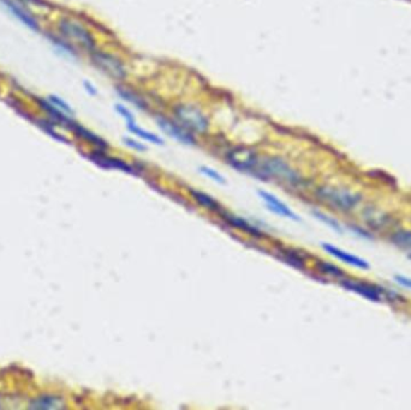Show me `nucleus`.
<instances>
[{
  "label": "nucleus",
  "mask_w": 411,
  "mask_h": 410,
  "mask_svg": "<svg viewBox=\"0 0 411 410\" xmlns=\"http://www.w3.org/2000/svg\"><path fill=\"white\" fill-rule=\"evenodd\" d=\"M255 176L262 179H277L290 186H299L303 182L302 177L285 160L277 157L258 160Z\"/></svg>",
  "instance_id": "1"
},
{
  "label": "nucleus",
  "mask_w": 411,
  "mask_h": 410,
  "mask_svg": "<svg viewBox=\"0 0 411 410\" xmlns=\"http://www.w3.org/2000/svg\"><path fill=\"white\" fill-rule=\"evenodd\" d=\"M316 196L323 203L345 212L352 211L362 201V196L357 193L335 187L318 188Z\"/></svg>",
  "instance_id": "2"
},
{
  "label": "nucleus",
  "mask_w": 411,
  "mask_h": 410,
  "mask_svg": "<svg viewBox=\"0 0 411 410\" xmlns=\"http://www.w3.org/2000/svg\"><path fill=\"white\" fill-rule=\"evenodd\" d=\"M58 29L61 35L70 42L81 46L82 49H87L89 52H93L95 49V39L93 34L76 20L64 18L59 22Z\"/></svg>",
  "instance_id": "3"
},
{
  "label": "nucleus",
  "mask_w": 411,
  "mask_h": 410,
  "mask_svg": "<svg viewBox=\"0 0 411 410\" xmlns=\"http://www.w3.org/2000/svg\"><path fill=\"white\" fill-rule=\"evenodd\" d=\"M174 117L178 122L191 133L205 134L210 128L208 118L206 117L201 110L193 105H178L174 107Z\"/></svg>",
  "instance_id": "4"
},
{
  "label": "nucleus",
  "mask_w": 411,
  "mask_h": 410,
  "mask_svg": "<svg viewBox=\"0 0 411 410\" xmlns=\"http://www.w3.org/2000/svg\"><path fill=\"white\" fill-rule=\"evenodd\" d=\"M226 160L231 167L237 169L238 171L248 172V174L255 176L260 159H258L256 152L250 150V148L234 147L226 153Z\"/></svg>",
  "instance_id": "5"
},
{
  "label": "nucleus",
  "mask_w": 411,
  "mask_h": 410,
  "mask_svg": "<svg viewBox=\"0 0 411 410\" xmlns=\"http://www.w3.org/2000/svg\"><path fill=\"white\" fill-rule=\"evenodd\" d=\"M92 61L97 69L105 73L107 76L112 78L113 80H124L126 76L125 66L121 63L119 58L113 56L111 53L104 52V51H97L94 49L92 52Z\"/></svg>",
  "instance_id": "6"
},
{
  "label": "nucleus",
  "mask_w": 411,
  "mask_h": 410,
  "mask_svg": "<svg viewBox=\"0 0 411 410\" xmlns=\"http://www.w3.org/2000/svg\"><path fill=\"white\" fill-rule=\"evenodd\" d=\"M157 124L165 134L174 138L178 143L186 145V146H193L196 143V140L193 138L191 131L181 126V123H176L169 118H157Z\"/></svg>",
  "instance_id": "7"
},
{
  "label": "nucleus",
  "mask_w": 411,
  "mask_h": 410,
  "mask_svg": "<svg viewBox=\"0 0 411 410\" xmlns=\"http://www.w3.org/2000/svg\"><path fill=\"white\" fill-rule=\"evenodd\" d=\"M342 285L344 288L349 289L351 291H355L361 296L367 297L371 301H380L381 294H383V289L373 287L367 283H362V282H357V280H342Z\"/></svg>",
  "instance_id": "8"
},
{
  "label": "nucleus",
  "mask_w": 411,
  "mask_h": 410,
  "mask_svg": "<svg viewBox=\"0 0 411 410\" xmlns=\"http://www.w3.org/2000/svg\"><path fill=\"white\" fill-rule=\"evenodd\" d=\"M323 248L328 254L335 256V258L342 260L345 264H349L350 266H354V267L362 268V270L369 268L367 261L363 260L359 256L352 255L350 253L344 252L342 249H339V248L335 247L332 244L323 243Z\"/></svg>",
  "instance_id": "9"
},
{
  "label": "nucleus",
  "mask_w": 411,
  "mask_h": 410,
  "mask_svg": "<svg viewBox=\"0 0 411 410\" xmlns=\"http://www.w3.org/2000/svg\"><path fill=\"white\" fill-rule=\"evenodd\" d=\"M1 3L8 8V11L13 13V16L18 18L22 23H25L27 27L35 32L40 30V25L37 23V20L28 11H25L20 5L16 4L13 0H1Z\"/></svg>",
  "instance_id": "10"
},
{
  "label": "nucleus",
  "mask_w": 411,
  "mask_h": 410,
  "mask_svg": "<svg viewBox=\"0 0 411 410\" xmlns=\"http://www.w3.org/2000/svg\"><path fill=\"white\" fill-rule=\"evenodd\" d=\"M258 195L261 196V199L266 203L270 211L275 212L277 215L287 217V218H290V219L299 220V215L291 211L290 208L287 207L285 203H282L280 200L277 199L275 196L272 195L270 193L260 191H258Z\"/></svg>",
  "instance_id": "11"
},
{
  "label": "nucleus",
  "mask_w": 411,
  "mask_h": 410,
  "mask_svg": "<svg viewBox=\"0 0 411 410\" xmlns=\"http://www.w3.org/2000/svg\"><path fill=\"white\" fill-rule=\"evenodd\" d=\"M95 163L99 164L100 167H111V169H117V170L124 171L128 174H133V167H130L129 164L125 163L121 159L111 158L107 155H102V153H94L92 155Z\"/></svg>",
  "instance_id": "12"
},
{
  "label": "nucleus",
  "mask_w": 411,
  "mask_h": 410,
  "mask_svg": "<svg viewBox=\"0 0 411 410\" xmlns=\"http://www.w3.org/2000/svg\"><path fill=\"white\" fill-rule=\"evenodd\" d=\"M363 219L375 229L385 228L390 223V217L374 207H368L366 211H363Z\"/></svg>",
  "instance_id": "13"
},
{
  "label": "nucleus",
  "mask_w": 411,
  "mask_h": 410,
  "mask_svg": "<svg viewBox=\"0 0 411 410\" xmlns=\"http://www.w3.org/2000/svg\"><path fill=\"white\" fill-rule=\"evenodd\" d=\"M222 217H224V219L227 223L230 224L231 227L239 229V230H242V231L246 232L249 235L254 236V237H258V239L261 237L262 232L260 230L253 227L251 224L248 223L246 220L239 218L237 215H230V213H222Z\"/></svg>",
  "instance_id": "14"
},
{
  "label": "nucleus",
  "mask_w": 411,
  "mask_h": 410,
  "mask_svg": "<svg viewBox=\"0 0 411 410\" xmlns=\"http://www.w3.org/2000/svg\"><path fill=\"white\" fill-rule=\"evenodd\" d=\"M68 128L75 133V134L78 135L80 138H83L85 141H88L89 143H92L94 146L99 147V148H106L107 145H106L105 141L102 138H99L97 135L93 134L92 131H89L88 129H85L83 126L77 124V123L71 122V124L68 126Z\"/></svg>",
  "instance_id": "15"
},
{
  "label": "nucleus",
  "mask_w": 411,
  "mask_h": 410,
  "mask_svg": "<svg viewBox=\"0 0 411 410\" xmlns=\"http://www.w3.org/2000/svg\"><path fill=\"white\" fill-rule=\"evenodd\" d=\"M190 193H191L193 200H195L196 203H200L202 207L207 208V210H210V211L222 212L220 205H219V203H217L212 196L206 194L203 191H193V189L190 191Z\"/></svg>",
  "instance_id": "16"
},
{
  "label": "nucleus",
  "mask_w": 411,
  "mask_h": 410,
  "mask_svg": "<svg viewBox=\"0 0 411 410\" xmlns=\"http://www.w3.org/2000/svg\"><path fill=\"white\" fill-rule=\"evenodd\" d=\"M117 93L121 99H124L125 102L133 104V106H136L137 109H140V110H145L147 104L136 93H133V92L129 90H125L123 87H118Z\"/></svg>",
  "instance_id": "17"
},
{
  "label": "nucleus",
  "mask_w": 411,
  "mask_h": 410,
  "mask_svg": "<svg viewBox=\"0 0 411 410\" xmlns=\"http://www.w3.org/2000/svg\"><path fill=\"white\" fill-rule=\"evenodd\" d=\"M128 129H129L133 134L136 135L138 138H143L145 141H150V143H155V145H162L164 141L162 138L157 136V135L153 134V133H150V131H145L142 129L140 126H137L135 122L128 123Z\"/></svg>",
  "instance_id": "18"
},
{
  "label": "nucleus",
  "mask_w": 411,
  "mask_h": 410,
  "mask_svg": "<svg viewBox=\"0 0 411 410\" xmlns=\"http://www.w3.org/2000/svg\"><path fill=\"white\" fill-rule=\"evenodd\" d=\"M32 406L34 408H40V409H61L64 406V403H63L61 398L41 397L34 402Z\"/></svg>",
  "instance_id": "19"
},
{
  "label": "nucleus",
  "mask_w": 411,
  "mask_h": 410,
  "mask_svg": "<svg viewBox=\"0 0 411 410\" xmlns=\"http://www.w3.org/2000/svg\"><path fill=\"white\" fill-rule=\"evenodd\" d=\"M392 241L399 247L411 252V231L400 230V231L395 232L392 236Z\"/></svg>",
  "instance_id": "20"
},
{
  "label": "nucleus",
  "mask_w": 411,
  "mask_h": 410,
  "mask_svg": "<svg viewBox=\"0 0 411 410\" xmlns=\"http://www.w3.org/2000/svg\"><path fill=\"white\" fill-rule=\"evenodd\" d=\"M49 102L52 104L53 106H56L58 110H61V112H64L65 114L68 116H73V110L71 109V106L68 105V102H65L63 99L56 97V95H49Z\"/></svg>",
  "instance_id": "21"
},
{
  "label": "nucleus",
  "mask_w": 411,
  "mask_h": 410,
  "mask_svg": "<svg viewBox=\"0 0 411 410\" xmlns=\"http://www.w3.org/2000/svg\"><path fill=\"white\" fill-rule=\"evenodd\" d=\"M282 255L285 261L289 264L292 265L294 267L303 268L304 267V260L301 256L297 255L294 251H282Z\"/></svg>",
  "instance_id": "22"
},
{
  "label": "nucleus",
  "mask_w": 411,
  "mask_h": 410,
  "mask_svg": "<svg viewBox=\"0 0 411 410\" xmlns=\"http://www.w3.org/2000/svg\"><path fill=\"white\" fill-rule=\"evenodd\" d=\"M313 215L318 218V220H321L323 223L327 224L328 227L335 230V231L340 232L342 231V227L339 225L338 222L337 220L333 219V218H330L328 215H325L323 212L314 211L313 212Z\"/></svg>",
  "instance_id": "23"
},
{
  "label": "nucleus",
  "mask_w": 411,
  "mask_h": 410,
  "mask_svg": "<svg viewBox=\"0 0 411 410\" xmlns=\"http://www.w3.org/2000/svg\"><path fill=\"white\" fill-rule=\"evenodd\" d=\"M318 266L323 273L330 275V276L340 277L342 275V271L333 266V265L327 264V263H318Z\"/></svg>",
  "instance_id": "24"
},
{
  "label": "nucleus",
  "mask_w": 411,
  "mask_h": 410,
  "mask_svg": "<svg viewBox=\"0 0 411 410\" xmlns=\"http://www.w3.org/2000/svg\"><path fill=\"white\" fill-rule=\"evenodd\" d=\"M200 171H201L203 175L208 176L210 179H214V181H217V182L225 183L224 179H222V176L220 175V174H218L217 171L213 170V169H210V167H200Z\"/></svg>",
  "instance_id": "25"
},
{
  "label": "nucleus",
  "mask_w": 411,
  "mask_h": 410,
  "mask_svg": "<svg viewBox=\"0 0 411 410\" xmlns=\"http://www.w3.org/2000/svg\"><path fill=\"white\" fill-rule=\"evenodd\" d=\"M116 111H117L118 114H121V117L124 118L126 123H133L135 122V119H133V116L131 112H130L126 107H124L123 105H116Z\"/></svg>",
  "instance_id": "26"
},
{
  "label": "nucleus",
  "mask_w": 411,
  "mask_h": 410,
  "mask_svg": "<svg viewBox=\"0 0 411 410\" xmlns=\"http://www.w3.org/2000/svg\"><path fill=\"white\" fill-rule=\"evenodd\" d=\"M124 143L126 146L131 147L133 150H145V147L141 143H136V141H133L131 138H124Z\"/></svg>",
  "instance_id": "27"
},
{
  "label": "nucleus",
  "mask_w": 411,
  "mask_h": 410,
  "mask_svg": "<svg viewBox=\"0 0 411 410\" xmlns=\"http://www.w3.org/2000/svg\"><path fill=\"white\" fill-rule=\"evenodd\" d=\"M395 280L398 282L399 284L404 285L405 288L411 289V279L403 276H395Z\"/></svg>",
  "instance_id": "28"
},
{
  "label": "nucleus",
  "mask_w": 411,
  "mask_h": 410,
  "mask_svg": "<svg viewBox=\"0 0 411 410\" xmlns=\"http://www.w3.org/2000/svg\"><path fill=\"white\" fill-rule=\"evenodd\" d=\"M22 3H25L27 5H37V6H49V4L44 1V0H20Z\"/></svg>",
  "instance_id": "29"
},
{
  "label": "nucleus",
  "mask_w": 411,
  "mask_h": 410,
  "mask_svg": "<svg viewBox=\"0 0 411 410\" xmlns=\"http://www.w3.org/2000/svg\"><path fill=\"white\" fill-rule=\"evenodd\" d=\"M83 85H85V90L88 92L90 95H97V90L94 88V85L90 83V82L85 81L83 82Z\"/></svg>",
  "instance_id": "30"
}]
</instances>
